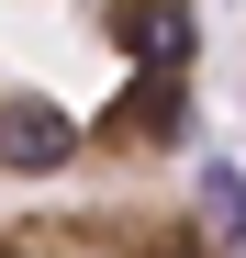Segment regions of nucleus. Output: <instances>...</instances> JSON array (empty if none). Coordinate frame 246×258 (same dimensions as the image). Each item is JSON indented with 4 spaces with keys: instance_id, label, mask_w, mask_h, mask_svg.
Returning a JSON list of instances; mask_svg holds the SVG:
<instances>
[{
    "instance_id": "nucleus-2",
    "label": "nucleus",
    "mask_w": 246,
    "mask_h": 258,
    "mask_svg": "<svg viewBox=\"0 0 246 258\" xmlns=\"http://www.w3.org/2000/svg\"><path fill=\"white\" fill-rule=\"evenodd\" d=\"M0 258H246V191L201 180V202L157 191H101V202H12Z\"/></svg>"
},
{
    "instance_id": "nucleus-1",
    "label": "nucleus",
    "mask_w": 246,
    "mask_h": 258,
    "mask_svg": "<svg viewBox=\"0 0 246 258\" xmlns=\"http://www.w3.org/2000/svg\"><path fill=\"white\" fill-rule=\"evenodd\" d=\"M190 135L201 0H0V191H123Z\"/></svg>"
}]
</instances>
